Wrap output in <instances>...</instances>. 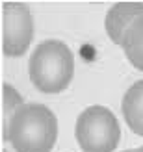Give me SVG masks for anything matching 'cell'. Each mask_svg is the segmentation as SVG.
Segmentation results:
<instances>
[{
  "label": "cell",
  "mask_w": 143,
  "mask_h": 152,
  "mask_svg": "<svg viewBox=\"0 0 143 152\" xmlns=\"http://www.w3.org/2000/svg\"><path fill=\"white\" fill-rule=\"evenodd\" d=\"M56 137V115L43 104H22L7 132V141L17 152H50Z\"/></svg>",
  "instance_id": "6da1fadb"
},
{
  "label": "cell",
  "mask_w": 143,
  "mask_h": 152,
  "mask_svg": "<svg viewBox=\"0 0 143 152\" xmlns=\"http://www.w3.org/2000/svg\"><path fill=\"white\" fill-rule=\"evenodd\" d=\"M74 58L65 43L48 39L34 48L28 61V74L41 93L56 95L71 83Z\"/></svg>",
  "instance_id": "7a4b0ae2"
},
{
  "label": "cell",
  "mask_w": 143,
  "mask_h": 152,
  "mask_svg": "<svg viewBox=\"0 0 143 152\" xmlns=\"http://www.w3.org/2000/svg\"><path fill=\"white\" fill-rule=\"evenodd\" d=\"M74 135L84 152H114L121 139V128L108 108L91 106L78 115Z\"/></svg>",
  "instance_id": "3957f363"
},
{
  "label": "cell",
  "mask_w": 143,
  "mask_h": 152,
  "mask_svg": "<svg viewBox=\"0 0 143 152\" xmlns=\"http://www.w3.org/2000/svg\"><path fill=\"white\" fill-rule=\"evenodd\" d=\"M34 37V19L26 4H2V52L6 56H22Z\"/></svg>",
  "instance_id": "277c9868"
},
{
  "label": "cell",
  "mask_w": 143,
  "mask_h": 152,
  "mask_svg": "<svg viewBox=\"0 0 143 152\" xmlns=\"http://www.w3.org/2000/svg\"><path fill=\"white\" fill-rule=\"evenodd\" d=\"M139 17H143V2H117L110 7L104 20V28L110 39L121 45L125 34Z\"/></svg>",
  "instance_id": "5b68a950"
},
{
  "label": "cell",
  "mask_w": 143,
  "mask_h": 152,
  "mask_svg": "<svg viewBox=\"0 0 143 152\" xmlns=\"http://www.w3.org/2000/svg\"><path fill=\"white\" fill-rule=\"evenodd\" d=\"M123 117L128 128L143 137V80L132 83L123 96Z\"/></svg>",
  "instance_id": "8992f818"
},
{
  "label": "cell",
  "mask_w": 143,
  "mask_h": 152,
  "mask_svg": "<svg viewBox=\"0 0 143 152\" xmlns=\"http://www.w3.org/2000/svg\"><path fill=\"white\" fill-rule=\"evenodd\" d=\"M121 47L125 50L126 58H128V61L136 69L143 71V17H139L126 30Z\"/></svg>",
  "instance_id": "52a82bcc"
},
{
  "label": "cell",
  "mask_w": 143,
  "mask_h": 152,
  "mask_svg": "<svg viewBox=\"0 0 143 152\" xmlns=\"http://www.w3.org/2000/svg\"><path fill=\"white\" fill-rule=\"evenodd\" d=\"M22 106V96L15 91L10 83L2 86V139L7 141V132H10V123L17 110Z\"/></svg>",
  "instance_id": "ba28073f"
},
{
  "label": "cell",
  "mask_w": 143,
  "mask_h": 152,
  "mask_svg": "<svg viewBox=\"0 0 143 152\" xmlns=\"http://www.w3.org/2000/svg\"><path fill=\"white\" fill-rule=\"evenodd\" d=\"M132 152H143V147H139V148H136V150H132Z\"/></svg>",
  "instance_id": "9c48e42d"
},
{
  "label": "cell",
  "mask_w": 143,
  "mask_h": 152,
  "mask_svg": "<svg viewBox=\"0 0 143 152\" xmlns=\"http://www.w3.org/2000/svg\"><path fill=\"white\" fill-rule=\"evenodd\" d=\"M126 152H132V150H126Z\"/></svg>",
  "instance_id": "30bf717a"
},
{
  "label": "cell",
  "mask_w": 143,
  "mask_h": 152,
  "mask_svg": "<svg viewBox=\"0 0 143 152\" xmlns=\"http://www.w3.org/2000/svg\"><path fill=\"white\" fill-rule=\"evenodd\" d=\"M2 152H7V150H2Z\"/></svg>",
  "instance_id": "8fae6325"
}]
</instances>
